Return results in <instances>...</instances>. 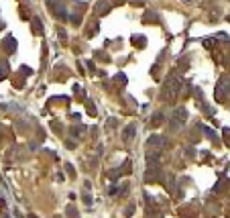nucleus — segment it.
Instances as JSON below:
<instances>
[{
    "instance_id": "1",
    "label": "nucleus",
    "mask_w": 230,
    "mask_h": 218,
    "mask_svg": "<svg viewBox=\"0 0 230 218\" xmlns=\"http://www.w3.org/2000/svg\"><path fill=\"white\" fill-rule=\"evenodd\" d=\"M179 90H181V80L177 78L175 73H171L169 80L165 82V88H163V100L173 102L177 98V94H179Z\"/></svg>"
},
{
    "instance_id": "2",
    "label": "nucleus",
    "mask_w": 230,
    "mask_h": 218,
    "mask_svg": "<svg viewBox=\"0 0 230 218\" xmlns=\"http://www.w3.org/2000/svg\"><path fill=\"white\" fill-rule=\"evenodd\" d=\"M161 175V165L159 163H147V173H145V181H157Z\"/></svg>"
},
{
    "instance_id": "3",
    "label": "nucleus",
    "mask_w": 230,
    "mask_h": 218,
    "mask_svg": "<svg viewBox=\"0 0 230 218\" xmlns=\"http://www.w3.org/2000/svg\"><path fill=\"white\" fill-rule=\"evenodd\" d=\"M185 114H187V112H185V108H177V110H175V114H173V118H171V124H169V126H171V131H175L177 126H179L181 122L185 120Z\"/></svg>"
},
{
    "instance_id": "4",
    "label": "nucleus",
    "mask_w": 230,
    "mask_h": 218,
    "mask_svg": "<svg viewBox=\"0 0 230 218\" xmlns=\"http://www.w3.org/2000/svg\"><path fill=\"white\" fill-rule=\"evenodd\" d=\"M147 147H149V151H161V147H163V139L161 137H151V139L147 141Z\"/></svg>"
},
{
    "instance_id": "5",
    "label": "nucleus",
    "mask_w": 230,
    "mask_h": 218,
    "mask_svg": "<svg viewBox=\"0 0 230 218\" xmlns=\"http://www.w3.org/2000/svg\"><path fill=\"white\" fill-rule=\"evenodd\" d=\"M134 133H137V129H134V124H128V126H126V131H124V135H122V139H124V141H126V143H128V141H130L132 137H134Z\"/></svg>"
},
{
    "instance_id": "6",
    "label": "nucleus",
    "mask_w": 230,
    "mask_h": 218,
    "mask_svg": "<svg viewBox=\"0 0 230 218\" xmlns=\"http://www.w3.org/2000/svg\"><path fill=\"white\" fill-rule=\"evenodd\" d=\"M163 118H165V116H163L161 112H157L155 116H153V118H151V124H153V126H157V124H161V122H163Z\"/></svg>"
},
{
    "instance_id": "7",
    "label": "nucleus",
    "mask_w": 230,
    "mask_h": 218,
    "mask_svg": "<svg viewBox=\"0 0 230 218\" xmlns=\"http://www.w3.org/2000/svg\"><path fill=\"white\" fill-rule=\"evenodd\" d=\"M33 31H35L37 35H43V27H41L39 19H35V20H33Z\"/></svg>"
},
{
    "instance_id": "8",
    "label": "nucleus",
    "mask_w": 230,
    "mask_h": 218,
    "mask_svg": "<svg viewBox=\"0 0 230 218\" xmlns=\"http://www.w3.org/2000/svg\"><path fill=\"white\" fill-rule=\"evenodd\" d=\"M67 214H69V218H78V212H75L74 206H69V208H67Z\"/></svg>"
},
{
    "instance_id": "9",
    "label": "nucleus",
    "mask_w": 230,
    "mask_h": 218,
    "mask_svg": "<svg viewBox=\"0 0 230 218\" xmlns=\"http://www.w3.org/2000/svg\"><path fill=\"white\" fill-rule=\"evenodd\" d=\"M6 47H8L6 51H15V41H12V39H6Z\"/></svg>"
},
{
    "instance_id": "10",
    "label": "nucleus",
    "mask_w": 230,
    "mask_h": 218,
    "mask_svg": "<svg viewBox=\"0 0 230 218\" xmlns=\"http://www.w3.org/2000/svg\"><path fill=\"white\" fill-rule=\"evenodd\" d=\"M147 218H161V216H159V214H157L155 210L151 208V210H147Z\"/></svg>"
},
{
    "instance_id": "11",
    "label": "nucleus",
    "mask_w": 230,
    "mask_h": 218,
    "mask_svg": "<svg viewBox=\"0 0 230 218\" xmlns=\"http://www.w3.org/2000/svg\"><path fill=\"white\" fill-rule=\"evenodd\" d=\"M2 218H8V216H2Z\"/></svg>"
}]
</instances>
